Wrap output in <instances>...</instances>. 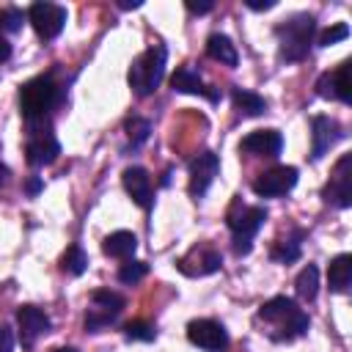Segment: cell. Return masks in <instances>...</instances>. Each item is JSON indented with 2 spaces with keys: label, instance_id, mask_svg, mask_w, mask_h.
Listing matches in <instances>:
<instances>
[{
  "label": "cell",
  "instance_id": "6da1fadb",
  "mask_svg": "<svg viewBox=\"0 0 352 352\" xmlns=\"http://www.w3.org/2000/svg\"><path fill=\"white\" fill-rule=\"evenodd\" d=\"M16 99H19V116L28 132L52 129V113L66 99V80H58V69H50L22 82Z\"/></svg>",
  "mask_w": 352,
  "mask_h": 352
},
{
  "label": "cell",
  "instance_id": "7a4b0ae2",
  "mask_svg": "<svg viewBox=\"0 0 352 352\" xmlns=\"http://www.w3.org/2000/svg\"><path fill=\"white\" fill-rule=\"evenodd\" d=\"M256 322H264L267 338L278 341V344H289L294 338H302L311 327L308 314L286 294H278V297H270L267 302H261L256 311Z\"/></svg>",
  "mask_w": 352,
  "mask_h": 352
},
{
  "label": "cell",
  "instance_id": "3957f363",
  "mask_svg": "<svg viewBox=\"0 0 352 352\" xmlns=\"http://www.w3.org/2000/svg\"><path fill=\"white\" fill-rule=\"evenodd\" d=\"M275 41H278V58L283 63H300L311 55L314 38H316V16L308 11H297L275 25Z\"/></svg>",
  "mask_w": 352,
  "mask_h": 352
},
{
  "label": "cell",
  "instance_id": "277c9868",
  "mask_svg": "<svg viewBox=\"0 0 352 352\" xmlns=\"http://www.w3.org/2000/svg\"><path fill=\"white\" fill-rule=\"evenodd\" d=\"M165 63H168V47L165 44H151L148 50H143L129 63V72H126V82H129L132 94L140 99L151 96L165 77Z\"/></svg>",
  "mask_w": 352,
  "mask_h": 352
},
{
  "label": "cell",
  "instance_id": "5b68a950",
  "mask_svg": "<svg viewBox=\"0 0 352 352\" xmlns=\"http://www.w3.org/2000/svg\"><path fill=\"white\" fill-rule=\"evenodd\" d=\"M264 223H267L264 206H250V204H242L239 198L231 204L226 214V226L231 231V248L236 256H248L253 250V239Z\"/></svg>",
  "mask_w": 352,
  "mask_h": 352
},
{
  "label": "cell",
  "instance_id": "8992f818",
  "mask_svg": "<svg viewBox=\"0 0 352 352\" xmlns=\"http://www.w3.org/2000/svg\"><path fill=\"white\" fill-rule=\"evenodd\" d=\"M124 308H126V300L118 292H110V289L91 292V308L85 311V319H82L85 333H102L121 316Z\"/></svg>",
  "mask_w": 352,
  "mask_h": 352
},
{
  "label": "cell",
  "instance_id": "52a82bcc",
  "mask_svg": "<svg viewBox=\"0 0 352 352\" xmlns=\"http://www.w3.org/2000/svg\"><path fill=\"white\" fill-rule=\"evenodd\" d=\"M66 19H69V11L63 6H58V3L36 0L28 8V22L33 25V30H36V36L41 41L58 38L63 33V28H66Z\"/></svg>",
  "mask_w": 352,
  "mask_h": 352
},
{
  "label": "cell",
  "instance_id": "ba28073f",
  "mask_svg": "<svg viewBox=\"0 0 352 352\" xmlns=\"http://www.w3.org/2000/svg\"><path fill=\"white\" fill-rule=\"evenodd\" d=\"M322 198L327 206H336V209L352 206V154H341V160L330 173V182L322 190Z\"/></svg>",
  "mask_w": 352,
  "mask_h": 352
},
{
  "label": "cell",
  "instance_id": "9c48e42d",
  "mask_svg": "<svg viewBox=\"0 0 352 352\" xmlns=\"http://www.w3.org/2000/svg\"><path fill=\"white\" fill-rule=\"evenodd\" d=\"M297 179L300 176H297V168L294 165H275V168L258 173L250 187H253V192L258 198H280L289 190H294Z\"/></svg>",
  "mask_w": 352,
  "mask_h": 352
},
{
  "label": "cell",
  "instance_id": "30bf717a",
  "mask_svg": "<svg viewBox=\"0 0 352 352\" xmlns=\"http://www.w3.org/2000/svg\"><path fill=\"white\" fill-rule=\"evenodd\" d=\"M220 267H223V256H220L212 245H206V242L195 245L190 253H184V256L176 261V270H179L182 275H187V278H204V275L217 272Z\"/></svg>",
  "mask_w": 352,
  "mask_h": 352
},
{
  "label": "cell",
  "instance_id": "8fae6325",
  "mask_svg": "<svg viewBox=\"0 0 352 352\" xmlns=\"http://www.w3.org/2000/svg\"><path fill=\"white\" fill-rule=\"evenodd\" d=\"M187 341L204 352H226L228 349V333L214 319H192L187 324Z\"/></svg>",
  "mask_w": 352,
  "mask_h": 352
},
{
  "label": "cell",
  "instance_id": "7c38bea8",
  "mask_svg": "<svg viewBox=\"0 0 352 352\" xmlns=\"http://www.w3.org/2000/svg\"><path fill=\"white\" fill-rule=\"evenodd\" d=\"M217 170H220V157L214 151H201L190 160V184H187V190H190L192 201H201L206 195Z\"/></svg>",
  "mask_w": 352,
  "mask_h": 352
},
{
  "label": "cell",
  "instance_id": "4fadbf2b",
  "mask_svg": "<svg viewBox=\"0 0 352 352\" xmlns=\"http://www.w3.org/2000/svg\"><path fill=\"white\" fill-rule=\"evenodd\" d=\"M349 66L352 60H341L333 72H324L319 74L316 80V96L322 99H336L341 104H349L352 102V82H349Z\"/></svg>",
  "mask_w": 352,
  "mask_h": 352
},
{
  "label": "cell",
  "instance_id": "5bb4252c",
  "mask_svg": "<svg viewBox=\"0 0 352 352\" xmlns=\"http://www.w3.org/2000/svg\"><path fill=\"white\" fill-rule=\"evenodd\" d=\"M60 154V143L55 138L52 129H38V132H28L25 140V160L30 168H44L52 165Z\"/></svg>",
  "mask_w": 352,
  "mask_h": 352
},
{
  "label": "cell",
  "instance_id": "9a60e30c",
  "mask_svg": "<svg viewBox=\"0 0 352 352\" xmlns=\"http://www.w3.org/2000/svg\"><path fill=\"white\" fill-rule=\"evenodd\" d=\"M344 138V126L330 116L311 118V162H319L338 140Z\"/></svg>",
  "mask_w": 352,
  "mask_h": 352
},
{
  "label": "cell",
  "instance_id": "2e32d148",
  "mask_svg": "<svg viewBox=\"0 0 352 352\" xmlns=\"http://www.w3.org/2000/svg\"><path fill=\"white\" fill-rule=\"evenodd\" d=\"M16 324H19V341L25 349H30L44 333H50L52 319L38 305H19L16 308Z\"/></svg>",
  "mask_w": 352,
  "mask_h": 352
},
{
  "label": "cell",
  "instance_id": "e0dca14e",
  "mask_svg": "<svg viewBox=\"0 0 352 352\" xmlns=\"http://www.w3.org/2000/svg\"><path fill=\"white\" fill-rule=\"evenodd\" d=\"M121 184H124L126 195H129L140 209L148 212V209L154 206V184H151V176H148L146 168H140V165H129V168H124V173H121Z\"/></svg>",
  "mask_w": 352,
  "mask_h": 352
},
{
  "label": "cell",
  "instance_id": "ac0fdd59",
  "mask_svg": "<svg viewBox=\"0 0 352 352\" xmlns=\"http://www.w3.org/2000/svg\"><path fill=\"white\" fill-rule=\"evenodd\" d=\"M239 151L250 157H270L275 160L283 151V135L278 129H256L239 140Z\"/></svg>",
  "mask_w": 352,
  "mask_h": 352
},
{
  "label": "cell",
  "instance_id": "d6986e66",
  "mask_svg": "<svg viewBox=\"0 0 352 352\" xmlns=\"http://www.w3.org/2000/svg\"><path fill=\"white\" fill-rule=\"evenodd\" d=\"M170 88L179 91V94H195V96H204L209 99L212 104L220 102V88H212L201 80V74L192 69V66H179L173 74H170Z\"/></svg>",
  "mask_w": 352,
  "mask_h": 352
},
{
  "label": "cell",
  "instance_id": "ffe728a7",
  "mask_svg": "<svg viewBox=\"0 0 352 352\" xmlns=\"http://www.w3.org/2000/svg\"><path fill=\"white\" fill-rule=\"evenodd\" d=\"M327 283H330V292H336V294L349 292V286H352V256L349 253H338L336 258H330Z\"/></svg>",
  "mask_w": 352,
  "mask_h": 352
},
{
  "label": "cell",
  "instance_id": "44dd1931",
  "mask_svg": "<svg viewBox=\"0 0 352 352\" xmlns=\"http://www.w3.org/2000/svg\"><path fill=\"white\" fill-rule=\"evenodd\" d=\"M231 102H234L236 113H239V116H248V118L261 116V113H267V107H270L267 99H264L261 94L248 91V88H239V85L231 88Z\"/></svg>",
  "mask_w": 352,
  "mask_h": 352
},
{
  "label": "cell",
  "instance_id": "7402d4cb",
  "mask_svg": "<svg viewBox=\"0 0 352 352\" xmlns=\"http://www.w3.org/2000/svg\"><path fill=\"white\" fill-rule=\"evenodd\" d=\"M102 250L104 256H113V258H132V253L138 250V236L132 231H113L104 236Z\"/></svg>",
  "mask_w": 352,
  "mask_h": 352
},
{
  "label": "cell",
  "instance_id": "603a6c76",
  "mask_svg": "<svg viewBox=\"0 0 352 352\" xmlns=\"http://www.w3.org/2000/svg\"><path fill=\"white\" fill-rule=\"evenodd\" d=\"M302 239H305V231L302 228H294L286 239H278L275 248L270 250V258L278 261V264H292L300 258V250H302Z\"/></svg>",
  "mask_w": 352,
  "mask_h": 352
},
{
  "label": "cell",
  "instance_id": "cb8c5ba5",
  "mask_svg": "<svg viewBox=\"0 0 352 352\" xmlns=\"http://www.w3.org/2000/svg\"><path fill=\"white\" fill-rule=\"evenodd\" d=\"M206 55H209L212 60H220L223 66H236V63H239L236 47H234L231 38L223 36V33H212V36L206 38Z\"/></svg>",
  "mask_w": 352,
  "mask_h": 352
},
{
  "label": "cell",
  "instance_id": "d4e9b609",
  "mask_svg": "<svg viewBox=\"0 0 352 352\" xmlns=\"http://www.w3.org/2000/svg\"><path fill=\"white\" fill-rule=\"evenodd\" d=\"M294 292H297V297L300 300H316V294H319V270H316V264H305L302 270H300V275L294 278Z\"/></svg>",
  "mask_w": 352,
  "mask_h": 352
},
{
  "label": "cell",
  "instance_id": "484cf974",
  "mask_svg": "<svg viewBox=\"0 0 352 352\" xmlns=\"http://www.w3.org/2000/svg\"><path fill=\"white\" fill-rule=\"evenodd\" d=\"M124 129H126V138H129L126 151H138V148L148 140L151 121H148V118H143V116H129V118L124 121Z\"/></svg>",
  "mask_w": 352,
  "mask_h": 352
},
{
  "label": "cell",
  "instance_id": "4316f807",
  "mask_svg": "<svg viewBox=\"0 0 352 352\" xmlns=\"http://www.w3.org/2000/svg\"><path fill=\"white\" fill-rule=\"evenodd\" d=\"M58 267H60V272H66V275L77 278V275H82V272L88 270V253H85L80 245H69V248L63 250V256H60Z\"/></svg>",
  "mask_w": 352,
  "mask_h": 352
},
{
  "label": "cell",
  "instance_id": "83f0119b",
  "mask_svg": "<svg viewBox=\"0 0 352 352\" xmlns=\"http://www.w3.org/2000/svg\"><path fill=\"white\" fill-rule=\"evenodd\" d=\"M146 275H148V264H146V261H135V258H126V261L118 267V280H121V283H126V286H135V283H140Z\"/></svg>",
  "mask_w": 352,
  "mask_h": 352
},
{
  "label": "cell",
  "instance_id": "f1b7e54d",
  "mask_svg": "<svg viewBox=\"0 0 352 352\" xmlns=\"http://www.w3.org/2000/svg\"><path fill=\"white\" fill-rule=\"evenodd\" d=\"M25 19H28V11H22L19 6H3V8H0V30H3V33H16V30H22Z\"/></svg>",
  "mask_w": 352,
  "mask_h": 352
},
{
  "label": "cell",
  "instance_id": "f546056e",
  "mask_svg": "<svg viewBox=\"0 0 352 352\" xmlns=\"http://www.w3.org/2000/svg\"><path fill=\"white\" fill-rule=\"evenodd\" d=\"M124 338L126 341H154L157 338V327L143 322V319H135V322L124 324Z\"/></svg>",
  "mask_w": 352,
  "mask_h": 352
},
{
  "label": "cell",
  "instance_id": "4dcf8cb0",
  "mask_svg": "<svg viewBox=\"0 0 352 352\" xmlns=\"http://www.w3.org/2000/svg\"><path fill=\"white\" fill-rule=\"evenodd\" d=\"M346 36H349V25H346V22H336L333 28H327V30H322V33H319L316 44H319V47H330V44L344 41Z\"/></svg>",
  "mask_w": 352,
  "mask_h": 352
},
{
  "label": "cell",
  "instance_id": "1f68e13d",
  "mask_svg": "<svg viewBox=\"0 0 352 352\" xmlns=\"http://www.w3.org/2000/svg\"><path fill=\"white\" fill-rule=\"evenodd\" d=\"M14 344H16L14 330H11L8 324L0 322V352H14Z\"/></svg>",
  "mask_w": 352,
  "mask_h": 352
},
{
  "label": "cell",
  "instance_id": "d6a6232c",
  "mask_svg": "<svg viewBox=\"0 0 352 352\" xmlns=\"http://www.w3.org/2000/svg\"><path fill=\"white\" fill-rule=\"evenodd\" d=\"M184 8H187L190 14H198V16H201V14H209V11L214 8V3H212V0H204V3H192V0H187Z\"/></svg>",
  "mask_w": 352,
  "mask_h": 352
},
{
  "label": "cell",
  "instance_id": "836d02e7",
  "mask_svg": "<svg viewBox=\"0 0 352 352\" xmlns=\"http://www.w3.org/2000/svg\"><path fill=\"white\" fill-rule=\"evenodd\" d=\"M245 6L250 8V11H270V8H275L278 6V0H245Z\"/></svg>",
  "mask_w": 352,
  "mask_h": 352
},
{
  "label": "cell",
  "instance_id": "e575fe53",
  "mask_svg": "<svg viewBox=\"0 0 352 352\" xmlns=\"http://www.w3.org/2000/svg\"><path fill=\"white\" fill-rule=\"evenodd\" d=\"M41 187H44L41 176H30V179L25 182V192H28V195H38V192H41Z\"/></svg>",
  "mask_w": 352,
  "mask_h": 352
},
{
  "label": "cell",
  "instance_id": "d590c367",
  "mask_svg": "<svg viewBox=\"0 0 352 352\" xmlns=\"http://www.w3.org/2000/svg\"><path fill=\"white\" fill-rule=\"evenodd\" d=\"M11 52H14V47H11V41H8V38H6L3 33H0V66H3V63H6L8 58H11Z\"/></svg>",
  "mask_w": 352,
  "mask_h": 352
},
{
  "label": "cell",
  "instance_id": "8d00e7d4",
  "mask_svg": "<svg viewBox=\"0 0 352 352\" xmlns=\"http://www.w3.org/2000/svg\"><path fill=\"white\" fill-rule=\"evenodd\" d=\"M8 176H11L8 165H3V162H0V187H6V184H8Z\"/></svg>",
  "mask_w": 352,
  "mask_h": 352
},
{
  "label": "cell",
  "instance_id": "74e56055",
  "mask_svg": "<svg viewBox=\"0 0 352 352\" xmlns=\"http://www.w3.org/2000/svg\"><path fill=\"white\" fill-rule=\"evenodd\" d=\"M143 3L140 0H132V3H118V8H124V11H129V8H140Z\"/></svg>",
  "mask_w": 352,
  "mask_h": 352
},
{
  "label": "cell",
  "instance_id": "f35d334b",
  "mask_svg": "<svg viewBox=\"0 0 352 352\" xmlns=\"http://www.w3.org/2000/svg\"><path fill=\"white\" fill-rule=\"evenodd\" d=\"M50 352H80V349H74V346H55V349H50Z\"/></svg>",
  "mask_w": 352,
  "mask_h": 352
}]
</instances>
